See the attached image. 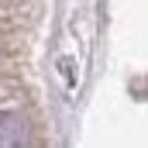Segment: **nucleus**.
<instances>
[{"label": "nucleus", "instance_id": "1", "mask_svg": "<svg viewBox=\"0 0 148 148\" xmlns=\"http://www.w3.org/2000/svg\"><path fill=\"white\" fill-rule=\"evenodd\" d=\"M28 145H31V131L24 117L3 110L0 114V148H28Z\"/></svg>", "mask_w": 148, "mask_h": 148}]
</instances>
